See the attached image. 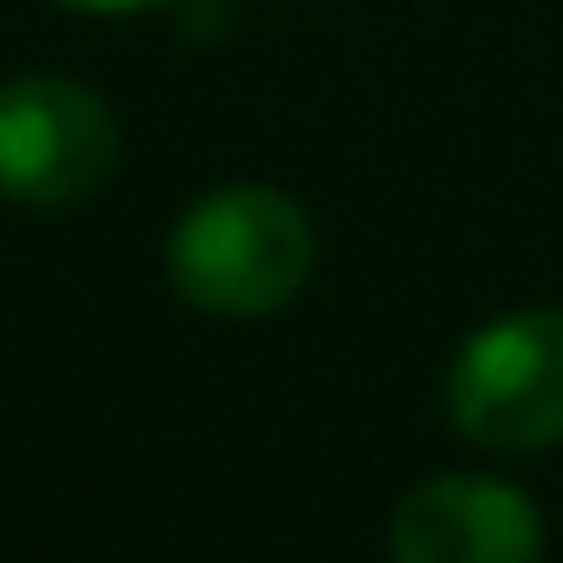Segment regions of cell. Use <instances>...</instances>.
Here are the masks:
<instances>
[{
    "mask_svg": "<svg viewBox=\"0 0 563 563\" xmlns=\"http://www.w3.org/2000/svg\"><path fill=\"white\" fill-rule=\"evenodd\" d=\"M164 269L190 308L223 321H256L308 288L314 223L276 184H223L170 223Z\"/></svg>",
    "mask_w": 563,
    "mask_h": 563,
    "instance_id": "obj_1",
    "label": "cell"
},
{
    "mask_svg": "<svg viewBox=\"0 0 563 563\" xmlns=\"http://www.w3.org/2000/svg\"><path fill=\"white\" fill-rule=\"evenodd\" d=\"M445 420L485 452L563 445V308H511L445 367Z\"/></svg>",
    "mask_w": 563,
    "mask_h": 563,
    "instance_id": "obj_2",
    "label": "cell"
},
{
    "mask_svg": "<svg viewBox=\"0 0 563 563\" xmlns=\"http://www.w3.org/2000/svg\"><path fill=\"white\" fill-rule=\"evenodd\" d=\"M119 170L112 106L66 73H13L0 86V197L26 210H73Z\"/></svg>",
    "mask_w": 563,
    "mask_h": 563,
    "instance_id": "obj_3",
    "label": "cell"
},
{
    "mask_svg": "<svg viewBox=\"0 0 563 563\" xmlns=\"http://www.w3.org/2000/svg\"><path fill=\"white\" fill-rule=\"evenodd\" d=\"M394 563H538L544 558V511L485 472H439L420 478L387 518Z\"/></svg>",
    "mask_w": 563,
    "mask_h": 563,
    "instance_id": "obj_4",
    "label": "cell"
},
{
    "mask_svg": "<svg viewBox=\"0 0 563 563\" xmlns=\"http://www.w3.org/2000/svg\"><path fill=\"white\" fill-rule=\"evenodd\" d=\"M53 7H66V13H99V20H112V13H151V7H177V0H53Z\"/></svg>",
    "mask_w": 563,
    "mask_h": 563,
    "instance_id": "obj_5",
    "label": "cell"
}]
</instances>
